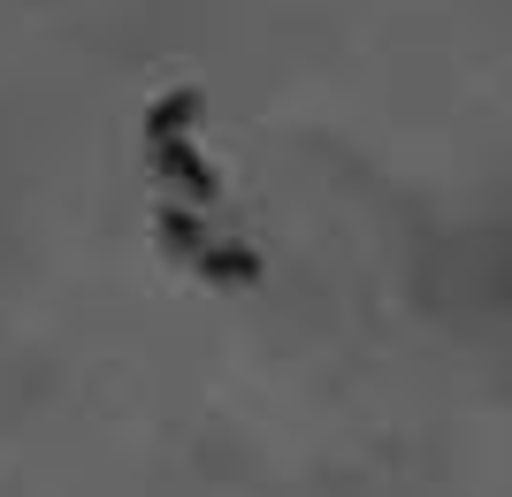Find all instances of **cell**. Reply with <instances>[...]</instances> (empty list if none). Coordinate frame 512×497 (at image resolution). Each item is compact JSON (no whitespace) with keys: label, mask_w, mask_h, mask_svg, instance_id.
I'll list each match as a JSON object with an SVG mask.
<instances>
[{"label":"cell","mask_w":512,"mask_h":497,"mask_svg":"<svg viewBox=\"0 0 512 497\" xmlns=\"http://www.w3.org/2000/svg\"><path fill=\"white\" fill-rule=\"evenodd\" d=\"M146 146H153V176L176 184L192 207H214V199H222V176L207 169V153L192 146V130H169V138H146Z\"/></svg>","instance_id":"cell-1"},{"label":"cell","mask_w":512,"mask_h":497,"mask_svg":"<svg viewBox=\"0 0 512 497\" xmlns=\"http://www.w3.org/2000/svg\"><path fill=\"white\" fill-rule=\"evenodd\" d=\"M192 268H199V276H207V283H260V253H253V245H199V253H192Z\"/></svg>","instance_id":"cell-2"},{"label":"cell","mask_w":512,"mask_h":497,"mask_svg":"<svg viewBox=\"0 0 512 497\" xmlns=\"http://www.w3.org/2000/svg\"><path fill=\"white\" fill-rule=\"evenodd\" d=\"M199 108H207V100H199L192 85L161 92V100H153V115H146V138H169V130H192V123H199Z\"/></svg>","instance_id":"cell-3"},{"label":"cell","mask_w":512,"mask_h":497,"mask_svg":"<svg viewBox=\"0 0 512 497\" xmlns=\"http://www.w3.org/2000/svg\"><path fill=\"white\" fill-rule=\"evenodd\" d=\"M161 245H169L176 260H192L199 245H207V230H199V207H192V199H184V207H176V199L161 207Z\"/></svg>","instance_id":"cell-4"}]
</instances>
